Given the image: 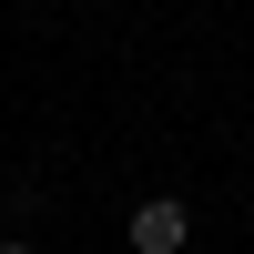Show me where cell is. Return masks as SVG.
I'll list each match as a JSON object with an SVG mask.
<instances>
[{
	"label": "cell",
	"instance_id": "1",
	"mask_svg": "<svg viewBox=\"0 0 254 254\" xmlns=\"http://www.w3.org/2000/svg\"><path fill=\"white\" fill-rule=\"evenodd\" d=\"M183 234H193V214H183L173 193H153V203H132V254H183Z\"/></svg>",
	"mask_w": 254,
	"mask_h": 254
},
{
	"label": "cell",
	"instance_id": "2",
	"mask_svg": "<svg viewBox=\"0 0 254 254\" xmlns=\"http://www.w3.org/2000/svg\"><path fill=\"white\" fill-rule=\"evenodd\" d=\"M0 254H31V244H0Z\"/></svg>",
	"mask_w": 254,
	"mask_h": 254
}]
</instances>
